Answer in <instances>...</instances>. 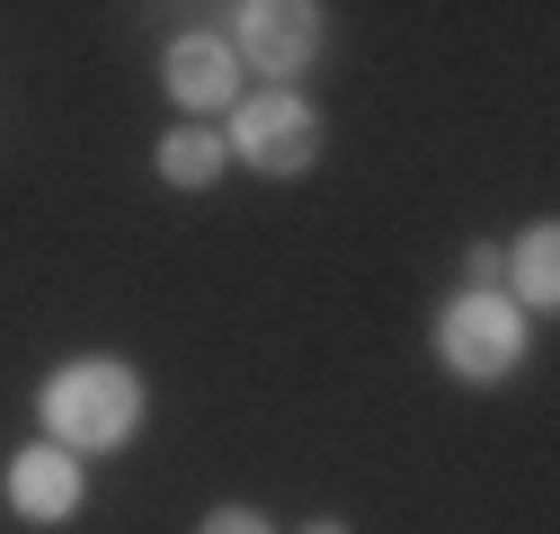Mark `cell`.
Masks as SVG:
<instances>
[{"label": "cell", "mask_w": 560, "mask_h": 534, "mask_svg": "<svg viewBox=\"0 0 560 534\" xmlns=\"http://www.w3.org/2000/svg\"><path fill=\"white\" fill-rule=\"evenodd\" d=\"M45 428H54V445L62 454H107V445H125L133 437V419H143V383H133L116 357H81V365H62L54 383H45Z\"/></svg>", "instance_id": "1"}, {"label": "cell", "mask_w": 560, "mask_h": 534, "mask_svg": "<svg viewBox=\"0 0 560 534\" xmlns=\"http://www.w3.org/2000/svg\"><path fill=\"white\" fill-rule=\"evenodd\" d=\"M436 348H445V365H454L463 383H499V374H516V357H525V321H516L508 294H463V303L436 321Z\"/></svg>", "instance_id": "2"}, {"label": "cell", "mask_w": 560, "mask_h": 534, "mask_svg": "<svg viewBox=\"0 0 560 534\" xmlns=\"http://www.w3.org/2000/svg\"><path fill=\"white\" fill-rule=\"evenodd\" d=\"M232 152H241L249 170H267V178H294V170L320 161V116H312L294 90L241 98V116H232Z\"/></svg>", "instance_id": "3"}, {"label": "cell", "mask_w": 560, "mask_h": 534, "mask_svg": "<svg viewBox=\"0 0 560 534\" xmlns=\"http://www.w3.org/2000/svg\"><path fill=\"white\" fill-rule=\"evenodd\" d=\"M241 54L258 62V72L294 81L320 54V10H303V0H258V10H241Z\"/></svg>", "instance_id": "4"}, {"label": "cell", "mask_w": 560, "mask_h": 534, "mask_svg": "<svg viewBox=\"0 0 560 534\" xmlns=\"http://www.w3.org/2000/svg\"><path fill=\"white\" fill-rule=\"evenodd\" d=\"M10 508L54 525V516H72L81 508V454H62V445H27L10 463Z\"/></svg>", "instance_id": "5"}, {"label": "cell", "mask_w": 560, "mask_h": 534, "mask_svg": "<svg viewBox=\"0 0 560 534\" xmlns=\"http://www.w3.org/2000/svg\"><path fill=\"white\" fill-rule=\"evenodd\" d=\"M161 72H170V98H187V107H223V98L241 90V54H232L223 36H178Z\"/></svg>", "instance_id": "6"}, {"label": "cell", "mask_w": 560, "mask_h": 534, "mask_svg": "<svg viewBox=\"0 0 560 534\" xmlns=\"http://www.w3.org/2000/svg\"><path fill=\"white\" fill-rule=\"evenodd\" d=\"M223 170V134H205V125H178L170 143H161V178L170 187H205Z\"/></svg>", "instance_id": "7"}, {"label": "cell", "mask_w": 560, "mask_h": 534, "mask_svg": "<svg viewBox=\"0 0 560 534\" xmlns=\"http://www.w3.org/2000/svg\"><path fill=\"white\" fill-rule=\"evenodd\" d=\"M516 294H525V303H551V294H560V241H551V232H525V249H516Z\"/></svg>", "instance_id": "8"}, {"label": "cell", "mask_w": 560, "mask_h": 534, "mask_svg": "<svg viewBox=\"0 0 560 534\" xmlns=\"http://www.w3.org/2000/svg\"><path fill=\"white\" fill-rule=\"evenodd\" d=\"M196 534H267V516H249V508H214Z\"/></svg>", "instance_id": "9"}, {"label": "cell", "mask_w": 560, "mask_h": 534, "mask_svg": "<svg viewBox=\"0 0 560 534\" xmlns=\"http://www.w3.org/2000/svg\"><path fill=\"white\" fill-rule=\"evenodd\" d=\"M303 534H338V525H303Z\"/></svg>", "instance_id": "10"}]
</instances>
